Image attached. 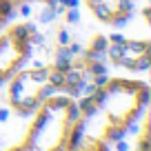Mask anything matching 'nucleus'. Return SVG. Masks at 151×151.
<instances>
[{"instance_id":"1","label":"nucleus","mask_w":151,"mask_h":151,"mask_svg":"<svg viewBox=\"0 0 151 151\" xmlns=\"http://www.w3.org/2000/svg\"><path fill=\"white\" fill-rule=\"evenodd\" d=\"M149 102V85L138 78H104L76 100L82 131L102 142H120Z\"/></svg>"},{"instance_id":"2","label":"nucleus","mask_w":151,"mask_h":151,"mask_svg":"<svg viewBox=\"0 0 151 151\" xmlns=\"http://www.w3.org/2000/svg\"><path fill=\"white\" fill-rule=\"evenodd\" d=\"M76 122H78L76 98L62 93L49 96L31 113L24 136L2 151H65Z\"/></svg>"},{"instance_id":"3","label":"nucleus","mask_w":151,"mask_h":151,"mask_svg":"<svg viewBox=\"0 0 151 151\" xmlns=\"http://www.w3.org/2000/svg\"><path fill=\"white\" fill-rule=\"evenodd\" d=\"M40 31L33 22H14L0 31V82L9 80L36 51Z\"/></svg>"},{"instance_id":"4","label":"nucleus","mask_w":151,"mask_h":151,"mask_svg":"<svg viewBox=\"0 0 151 151\" xmlns=\"http://www.w3.org/2000/svg\"><path fill=\"white\" fill-rule=\"evenodd\" d=\"M109 60L116 67H122L127 71H147L151 65L149 60V40H133V38H111V45H107Z\"/></svg>"},{"instance_id":"5","label":"nucleus","mask_w":151,"mask_h":151,"mask_svg":"<svg viewBox=\"0 0 151 151\" xmlns=\"http://www.w3.org/2000/svg\"><path fill=\"white\" fill-rule=\"evenodd\" d=\"M85 9L98 22L120 27L136 14V0H82Z\"/></svg>"},{"instance_id":"6","label":"nucleus","mask_w":151,"mask_h":151,"mask_svg":"<svg viewBox=\"0 0 151 151\" xmlns=\"http://www.w3.org/2000/svg\"><path fill=\"white\" fill-rule=\"evenodd\" d=\"M65 151H111V149L100 138L82 131V122H80V116H78V122H76L73 131L69 136V142H67Z\"/></svg>"},{"instance_id":"7","label":"nucleus","mask_w":151,"mask_h":151,"mask_svg":"<svg viewBox=\"0 0 151 151\" xmlns=\"http://www.w3.org/2000/svg\"><path fill=\"white\" fill-rule=\"evenodd\" d=\"M11 2V7H14V11L16 9H24L27 5H47V7H56V0H9Z\"/></svg>"},{"instance_id":"8","label":"nucleus","mask_w":151,"mask_h":151,"mask_svg":"<svg viewBox=\"0 0 151 151\" xmlns=\"http://www.w3.org/2000/svg\"><path fill=\"white\" fill-rule=\"evenodd\" d=\"M11 14H14L11 2H9V0H0V29L5 27V22L11 18Z\"/></svg>"}]
</instances>
